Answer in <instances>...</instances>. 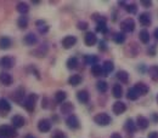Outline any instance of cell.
Here are the masks:
<instances>
[{
    "mask_svg": "<svg viewBox=\"0 0 158 138\" xmlns=\"http://www.w3.org/2000/svg\"><path fill=\"white\" fill-rule=\"evenodd\" d=\"M81 80H83V78H81L79 74H74V75L69 77V79H68V84H69V85H72V86H78L79 84L81 82Z\"/></svg>",
    "mask_w": 158,
    "mask_h": 138,
    "instance_id": "d4e9b609",
    "label": "cell"
},
{
    "mask_svg": "<svg viewBox=\"0 0 158 138\" xmlns=\"http://www.w3.org/2000/svg\"><path fill=\"white\" fill-rule=\"evenodd\" d=\"M112 110H113V113H114L116 115H120V114H123V113L127 110V105H125V103H123V102H116V103L113 104Z\"/></svg>",
    "mask_w": 158,
    "mask_h": 138,
    "instance_id": "4fadbf2b",
    "label": "cell"
},
{
    "mask_svg": "<svg viewBox=\"0 0 158 138\" xmlns=\"http://www.w3.org/2000/svg\"><path fill=\"white\" fill-rule=\"evenodd\" d=\"M124 128H125V131H127V132H129V133H133V132H135V130H136V126H135V124H134V121H133L131 119H128V120L125 121Z\"/></svg>",
    "mask_w": 158,
    "mask_h": 138,
    "instance_id": "ffe728a7",
    "label": "cell"
},
{
    "mask_svg": "<svg viewBox=\"0 0 158 138\" xmlns=\"http://www.w3.org/2000/svg\"><path fill=\"white\" fill-rule=\"evenodd\" d=\"M98 61L99 58L96 57V56H90V55H88V56H85V63H88V64H90L91 67L93 65H95V64H98Z\"/></svg>",
    "mask_w": 158,
    "mask_h": 138,
    "instance_id": "e575fe53",
    "label": "cell"
},
{
    "mask_svg": "<svg viewBox=\"0 0 158 138\" xmlns=\"http://www.w3.org/2000/svg\"><path fill=\"white\" fill-rule=\"evenodd\" d=\"M73 110H74V105H73L72 102H64V103H62V105H61V113L63 115L71 114Z\"/></svg>",
    "mask_w": 158,
    "mask_h": 138,
    "instance_id": "5bb4252c",
    "label": "cell"
},
{
    "mask_svg": "<svg viewBox=\"0 0 158 138\" xmlns=\"http://www.w3.org/2000/svg\"><path fill=\"white\" fill-rule=\"evenodd\" d=\"M16 10L20 12L22 16H24V15L29 11V6H28V4H26V2H19V4L16 5Z\"/></svg>",
    "mask_w": 158,
    "mask_h": 138,
    "instance_id": "44dd1931",
    "label": "cell"
},
{
    "mask_svg": "<svg viewBox=\"0 0 158 138\" xmlns=\"http://www.w3.org/2000/svg\"><path fill=\"white\" fill-rule=\"evenodd\" d=\"M76 44H77V38L73 37V35H67V37H64L63 40H62V46H63V49H66V50L73 47Z\"/></svg>",
    "mask_w": 158,
    "mask_h": 138,
    "instance_id": "8992f818",
    "label": "cell"
},
{
    "mask_svg": "<svg viewBox=\"0 0 158 138\" xmlns=\"http://www.w3.org/2000/svg\"><path fill=\"white\" fill-rule=\"evenodd\" d=\"M67 68L68 69H76L78 67V58L77 57H71V58L67 59V63H66Z\"/></svg>",
    "mask_w": 158,
    "mask_h": 138,
    "instance_id": "83f0119b",
    "label": "cell"
},
{
    "mask_svg": "<svg viewBox=\"0 0 158 138\" xmlns=\"http://www.w3.org/2000/svg\"><path fill=\"white\" fill-rule=\"evenodd\" d=\"M102 68H103V73H105V74H111V73L113 72V69H114V64H113V62H111V61H106V62L103 63Z\"/></svg>",
    "mask_w": 158,
    "mask_h": 138,
    "instance_id": "cb8c5ba5",
    "label": "cell"
},
{
    "mask_svg": "<svg viewBox=\"0 0 158 138\" xmlns=\"http://www.w3.org/2000/svg\"><path fill=\"white\" fill-rule=\"evenodd\" d=\"M141 5L145 7H150V6H152V1H141Z\"/></svg>",
    "mask_w": 158,
    "mask_h": 138,
    "instance_id": "ee69618b",
    "label": "cell"
},
{
    "mask_svg": "<svg viewBox=\"0 0 158 138\" xmlns=\"http://www.w3.org/2000/svg\"><path fill=\"white\" fill-rule=\"evenodd\" d=\"M16 136H17V132L14 126H9V125L0 126V137L1 138H15Z\"/></svg>",
    "mask_w": 158,
    "mask_h": 138,
    "instance_id": "6da1fadb",
    "label": "cell"
},
{
    "mask_svg": "<svg viewBox=\"0 0 158 138\" xmlns=\"http://www.w3.org/2000/svg\"><path fill=\"white\" fill-rule=\"evenodd\" d=\"M11 110V104L9 103V101L5 98L0 99V113H1V116H6L7 113H10Z\"/></svg>",
    "mask_w": 158,
    "mask_h": 138,
    "instance_id": "52a82bcc",
    "label": "cell"
},
{
    "mask_svg": "<svg viewBox=\"0 0 158 138\" xmlns=\"http://www.w3.org/2000/svg\"><path fill=\"white\" fill-rule=\"evenodd\" d=\"M17 26L20 27L21 29H26L28 27V17L26 16H21L19 21H17Z\"/></svg>",
    "mask_w": 158,
    "mask_h": 138,
    "instance_id": "836d02e7",
    "label": "cell"
},
{
    "mask_svg": "<svg viewBox=\"0 0 158 138\" xmlns=\"http://www.w3.org/2000/svg\"><path fill=\"white\" fill-rule=\"evenodd\" d=\"M11 122H12V126H14L15 128H21V127H23V126L26 125V120H24L23 116H21V115H15V116H12Z\"/></svg>",
    "mask_w": 158,
    "mask_h": 138,
    "instance_id": "7c38bea8",
    "label": "cell"
},
{
    "mask_svg": "<svg viewBox=\"0 0 158 138\" xmlns=\"http://www.w3.org/2000/svg\"><path fill=\"white\" fill-rule=\"evenodd\" d=\"M37 99H38V96H37L35 93H31L27 98L24 99V102L22 103V105L26 108V110H28V112H33V110L35 109Z\"/></svg>",
    "mask_w": 158,
    "mask_h": 138,
    "instance_id": "7a4b0ae2",
    "label": "cell"
},
{
    "mask_svg": "<svg viewBox=\"0 0 158 138\" xmlns=\"http://www.w3.org/2000/svg\"><path fill=\"white\" fill-rule=\"evenodd\" d=\"M0 65L5 69H10L15 65V58H12L10 56H4L0 58Z\"/></svg>",
    "mask_w": 158,
    "mask_h": 138,
    "instance_id": "ba28073f",
    "label": "cell"
},
{
    "mask_svg": "<svg viewBox=\"0 0 158 138\" xmlns=\"http://www.w3.org/2000/svg\"><path fill=\"white\" fill-rule=\"evenodd\" d=\"M153 119H155V121H156V122H158V115L157 114H153Z\"/></svg>",
    "mask_w": 158,
    "mask_h": 138,
    "instance_id": "681fc988",
    "label": "cell"
},
{
    "mask_svg": "<svg viewBox=\"0 0 158 138\" xmlns=\"http://www.w3.org/2000/svg\"><path fill=\"white\" fill-rule=\"evenodd\" d=\"M37 41H38V39H37V37L33 34V33H28L26 37H24V42L27 44V45H34V44H37Z\"/></svg>",
    "mask_w": 158,
    "mask_h": 138,
    "instance_id": "484cf974",
    "label": "cell"
},
{
    "mask_svg": "<svg viewBox=\"0 0 158 138\" xmlns=\"http://www.w3.org/2000/svg\"><path fill=\"white\" fill-rule=\"evenodd\" d=\"M148 138H158V133L157 132H152L148 135Z\"/></svg>",
    "mask_w": 158,
    "mask_h": 138,
    "instance_id": "bcb514c9",
    "label": "cell"
},
{
    "mask_svg": "<svg viewBox=\"0 0 158 138\" xmlns=\"http://www.w3.org/2000/svg\"><path fill=\"white\" fill-rule=\"evenodd\" d=\"M125 10H127L129 14L134 15V14H136L138 7H136V5H135V4H129V5H125Z\"/></svg>",
    "mask_w": 158,
    "mask_h": 138,
    "instance_id": "f35d334b",
    "label": "cell"
},
{
    "mask_svg": "<svg viewBox=\"0 0 158 138\" xmlns=\"http://www.w3.org/2000/svg\"><path fill=\"white\" fill-rule=\"evenodd\" d=\"M91 73L94 77H101L103 74V68L100 64H95L91 67Z\"/></svg>",
    "mask_w": 158,
    "mask_h": 138,
    "instance_id": "f546056e",
    "label": "cell"
},
{
    "mask_svg": "<svg viewBox=\"0 0 158 138\" xmlns=\"http://www.w3.org/2000/svg\"><path fill=\"white\" fill-rule=\"evenodd\" d=\"M139 22L142 24V26H150L151 24V16H150V14H147V12H143V14H140V16H139Z\"/></svg>",
    "mask_w": 158,
    "mask_h": 138,
    "instance_id": "ac0fdd59",
    "label": "cell"
},
{
    "mask_svg": "<svg viewBox=\"0 0 158 138\" xmlns=\"http://www.w3.org/2000/svg\"><path fill=\"white\" fill-rule=\"evenodd\" d=\"M134 89L136 90V92H138L140 96L146 95V93L148 92V86H147L146 84H143V82H138V84L134 86Z\"/></svg>",
    "mask_w": 158,
    "mask_h": 138,
    "instance_id": "2e32d148",
    "label": "cell"
},
{
    "mask_svg": "<svg viewBox=\"0 0 158 138\" xmlns=\"http://www.w3.org/2000/svg\"><path fill=\"white\" fill-rule=\"evenodd\" d=\"M111 138H122V136H120L119 133H117V132H116V133H113V135L111 136Z\"/></svg>",
    "mask_w": 158,
    "mask_h": 138,
    "instance_id": "7dc6e473",
    "label": "cell"
},
{
    "mask_svg": "<svg viewBox=\"0 0 158 138\" xmlns=\"http://www.w3.org/2000/svg\"><path fill=\"white\" fill-rule=\"evenodd\" d=\"M117 79L122 84H128V81H129V74L125 70H119L118 73H117Z\"/></svg>",
    "mask_w": 158,
    "mask_h": 138,
    "instance_id": "603a6c76",
    "label": "cell"
},
{
    "mask_svg": "<svg viewBox=\"0 0 158 138\" xmlns=\"http://www.w3.org/2000/svg\"><path fill=\"white\" fill-rule=\"evenodd\" d=\"M96 87H98V90H99L100 92H102V93H105V92L107 91V89H108L106 81H99V82L96 84Z\"/></svg>",
    "mask_w": 158,
    "mask_h": 138,
    "instance_id": "8d00e7d4",
    "label": "cell"
},
{
    "mask_svg": "<svg viewBox=\"0 0 158 138\" xmlns=\"http://www.w3.org/2000/svg\"><path fill=\"white\" fill-rule=\"evenodd\" d=\"M139 37H140L141 42H143V44H147V42L150 41V33H148L146 29H142V30L140 32Z\"/></svg>",
    "mask_w": 158,
    "mask_h": 138,
    "instance_id": "d6a6232c",
    "label": "cell"
},
{
    "mask_svg": "<svg viewBox=\"0 0 158 138\" xmlns=\"http://www.w3.org/2000/svg\"><path fill=\"white\" fill-rule=\"evenodd\" d=\"M77 27H78V29H80V30H85L86 28H88V23L86 22H78V24H77Z\"/></svg>",
    "mask_w": 158,
    "mask_h": 138,
    "instance_id": "60d3db41",
    "label": "cell"
},
{
    "mask_svg": "<svg viewBox=\"0 0 158 138\" xmlns=\"http://www.w3.org/2000/svg\"><path fill=\"white\" fill-rule=\"evenodd\" d=\"M0 82L5 86H10L12 84V77L9 73L2 72V73H0Z\"/></svg>",
    "mask_w": 158,
    "mask_h": 138,
    "instance_id": "9a60e30c",
    "label": "cell"
},
{
    "mask_svg": "<svg viewBox=\"0 0 158 138\" xmlns=\"http://www.w3.org/2000/svg\"><path fill=\"white\" fill-rule=\"evenodd\" d=\"M112 92H113V96H114L116 98H120V97L123 96V87H122L119 84H116V85L113 86V89H112Z\"/></svg>",
    "mask_w": 158,
    "mask_h": 138,
    "instance_id": "f1b7e54d",
    "label": "cell"
},
{
    "mask_svg": "<svg viewBox=\"0 0 158 138\" xmlns=\"http://www.w3.org/2000/svg\"><path fill=\"white\" fill-rule=\"evenodd\" d=\"M11 46V39L7 37H1L0 38V49L1 50H7Z\"/></svg>",
    "mask_w": 158,
    "mask_h": 138,
    "instance_id": "7402d4cb",
    "label": "cell"
},
{
    "mask_svg": "<svg viewBox=\"0 0 158 138\" xmlns=\"http://www.w3.org/2000/svg\"><path fill=\"white\" fill-rule=\"evenodd\" d=\"M148 74L153 81H158V65H152L148 68Z\"/></svg>",
    "mask_w": 158,
    "mask_h": 138,
    "instance_id": "4316f807",
    "label": "cell"
},
{
    "mask_svg": "<svg viewBox=\"0 0 158 138\" xmlns=\"http://www.w3.org/2000/svg\"><path fill=\"white\" fill-rule=\"evenodd\" d=\"M37 26H38V29H39V32L41 34H45V33L49 30V27L45 24L44 21H38V22H37Z\"/></svg>",
    "mask_w": 158,
    "mask_h": 138,
    "instance_id": "d590c367",
    "label": "cell"
},
{
    "mask_svg": "<svg viewBox=\"0 0 158 138\" xmlns=\"http://www.w3.org/2000/svg\"><path fill=\"white\" fill-rule=\"evenodd\" d=\"M120 28L125 33H133L134 29H135V22L133 18H127L120 23Z\"/></svg>",
    "mask_w": 158,
    "mask_h": 138,
    "instance_id": "277c9868",
    "label": "cell"
},
{
    "mask_svg": "<svg viewBox=\"0 0 158 138\" xmlns=\"http://www.w3.org/2000/svg\"><path fill=\"white\" fill-rule=\"evenodd\" d=\"M99 45H100L99 49L101 50V51H106V50H107V47H106V42H105V41H100Z\"/></svg>",
    "mask_w": 158,
    "mask_h": 138,
    "instance_id": "7bdbcfd3",
    "label": "cell"
},
{
    "mask_svg": "<svg viewBox=\"0 0 158 138\" xmlns=\"http://www.w3.org/2000/svg\"><path fill=\"white\" fill-rule=\"evenodd\" d=\"M66 124H67V126L69 127V128H72V130H76V128H78L79 127V120L78 118L76 116V115H69L68 118L66 119Z\"/></svg>",
    "mask_w": 158,
    "mask_h": 138,
    "instance_id": "8fae6325",
    "label": "cell"
},
{
    "mask_svg": "<svg viewBox=\"0 0 158 138\" xmlns=\"http://www.w3.org/2000/svg\"><path fill=\"white\" fill-rule=\"evenodd\" d=\"M157 102H158V95H157Z\"/></svg>",
    "mask_w": 158,
    "mask_h": 138,
    "instance_id": "816d5d0a",
    "label": "cell"
},
{
    "mask_svg": "<svg viewBox=\"0 0 158 138\" xmlns=\"http://www.w3.org/2000/svg\"><path fill=\"white\" fill-rule=\"evenodd\" d=\"M139 97H140V95L136 92V90H135L134 87L128 90V93H127V98L128 99H130V101H136Z\"/></svg>",
    "mask_w": 158,
    "mask_h": 138,
    "instance_id": "1f68e13d",
    "label": "cell"
},
{
    "mask_svg": "<svg viewBox=\"0 0 158 138\" xmlns=\"http://www.w3.org/2000/svg\"><path fill=\"white\" fill-rule=\"evenodd\" d=\"M94 121L100 126H107L111 124V116L106 113H100L94 118Z\"/></svg>",
    "mask_w": 158,
    "mask_h": 138,
    "instance_id": "3957f363",
    "label": "cell"
},
{
    "mask_svg": "<svg viewBox=\"0 0 158 138\" xmlns=\"http://www.w3.org/2000/svg\"><path fill=\"white\" fill-rule=\"evenodd\" d=\"M67 98V93L64 91H57L55 95V101L56 103H64V101Z\"/></svg>",
    "mask_w": 158,
    "mask_h": 138,
    "instance_id": "4dcf8cb0",
    "label": "cell"
},
{
    "mask_svg": "<svg viewBox=\"0 0 158 138\" xmlns=\"http://www.w3.org/2000/svg\"><path fill=\"white\" fill-rule=\"evenodd\" d=\"M52 138H67L66 135L62 132V131H56L54 135H52Z\"/></svg>",
    "mask_w": 158,
    "mask_h": 138,
    "instance_id": "b9f144b4",
    "label": "cell"
},
{
    "mask_svg": "<svg viewBox=\"0 0 158 138\" xmlns=\"http://www.w3.org/2000/svg\"><path fill=\"white\" fill-rule=\"evenodd\" d=\"M24 97H26V95H24V90L22 89V87H19L15 92H12V95H11V98L14 99L16 103H23L24 101Z\"/></svg>",
    "mask_w": 158,
    "mask_h": 138,
    "instance_id": "9c48e42d",
    "label": "cell"
},
{
    "mask_svg": "<svg viewBox=\"0 0 158 138\" xmlns=\"http://www.w3.org/2000/svg\"><path fill=\"white\" fill-rule=\"evenodd\" d=\"M155 38L158 40V28L156 29V30H155Z\"/></svg>",
    "mask_w": 158,
    "mask_h": 138,
    "instance_id": "c3c4849f",
    "label": "cell"
},
{
    "mask_svg": "<svg viewBox=\"0 0 158 138\" xmlns=\"http://www.w3.org/2000/svg\"><path fill=\"white\" fill-rule=\"evenodd\" d=\"M148 120H147V118H145V116H138V119H136V126H138L140 130H145V128H147L148 127Z\"/></svg>",
    "mask_w": 158,
    "mask_h": 138,
    "instance_id": "e0dca14e",
    "label": "cell"
},
{
    "mask_svg": "<svg viewBox=\"0 0 158 138\" xmlns=\"http://www.w3.org/2000/svg\"><path fill=\"white\" fill-rule=\"evenodd\" d=\"M96 32L100 33H107V27H106V22H100L96 26Z\"/></svg>",
    "mask_w": 158,
    "mask_h": 138,
    "instance_id": "74e56055",
    "label": "cell"
},
{
    "mask_svg": "<svg viewBox=\"0 0 158 138\" xmlns=\"http://www.w3.org/2000/svg\"><path fill=\"white\" fill-rule=\"evenodd\" d=\"M24 138H35V137H34L33 135H27V136H26Z\"/></svg>",
    "mask_w": 158,
    "mask_h": 138,
    "instance_id": "f907efd6",
    "label": "cell"
},
{
    "mask_svg": "<svg viewBox=\"0 0 158 138\" xmlns=\"http://www.w3.org/2000/svg\"><path fill=\"white\" fill-rule=\"evenodd\" d=\"M77 98L80 103H88L89 102V93H88V91L86 90H81V91H78V93H77Z\"/></svg>",
    "mask_w": 158,
    "mask_h": 138,
    "instance_id": "d6986e66",
    "label": "cell"
},
{
    "mask_svg": "<svg viewBox=\"0 0 158 138\" xmlns=\"http://www.w3.org/2000/svg\"><path fill=\"white\" fill-rule=\"evenodd\" d=\"M38 130L43 133H46L51 130V121L49 119H40L38 122Z\"/></svg>",
    "mask_w": 158,
    "mask_h": 138,
    "instance_id": "5b68a950",
    "label": "cell"
},
{
    "mask_svg": "<svg viewBox=\"0 0 158 138\" xmlns=\"http://www.w3.org/2000/svg\"><path fill=\"white\" fill-rule=\"evenodd\" d=\"M41 107H43V108H48V107H49V105H48V98L43 99V104H41Z\"/></svg>",
    "mask_w": 158,
    "mask_h": 138,
    "instance_id": "f6af8a7d",
    "label": "cell"
},
{
    "mask_svg": "<svg viewBox=\"0 0 158 138\" xmlns=\"http://www.w3.org/2000/svg\"><path fill=\"white\" fill-rule=\"evenodd\" d=\"M0 138H1V137H0Z\"/></svg>",
    "mask_w": 158,
    "mask_h": 138,
    "instance_id": "f5cc1de1",
    "label": "cell"
},
{
    "mask_svg": "<svg viewBox=\"0 0 158 138\" xmlns=\"http://www.w3.org/2000/svg\"><path fill=\"white\" fill-rule=\"evenodd\" d=\"M84 42L86 46H94L96 42H98V38H96V34L95 33H91V32H88L84 37Z\"/></svg>",
    "mask_w": 158,
    "mask_h": 138,
    "instance_id": "30bf717a",
    "label": "cell"
},
{
    "mask_svg": "<svg viewBox=\"0 0 158 138\" xmlns=\"http://www.w3.org/2000/svg\"><path fill=\"white\" fill-rule=\"evenodd\" d=\"M114 41H116L117 44H123V42L125 41V34H124V33H117V34L114 35Z\"/></svg>",
    "mask_w": 158,
    "mask_h": 138,
    "instance_id": "ab89813d",
    "label": "cell"
}]
</instances>
